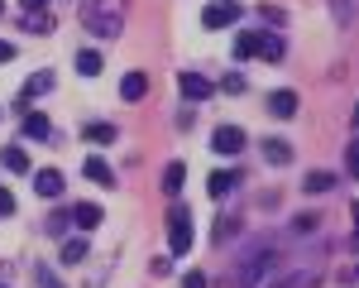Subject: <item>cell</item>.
Wrapping results in <instances>:
<instances>
[{
    "mask_svg": "<svg viewBox=\"0 0 359 288\" xmlns=\"http://www.w3.org/2000/svg\"><path fill=\"white\" fill-rule=\"evenodd\" d=\"M34 192H39L43 202L62 197V173H57V169H39V173H34Z\"/></svg>",
    "mask_w": 359,
    "mask_h": 288,
    "instance_id": "8992f818",
    "label": "cell"
},
{
    "mask_svg": "<svg viewBox=\"0 0 359 288\" xmlns=\"http://www.w3.org/2000/svg\"><path fill=\"white\" fill-rule=\"evenodd\" d=\"M72 226L96 230V226H101V207H96V202H82V207H72Z\"/></svg>",
    "mask_w": 359,
    "mask_h": 288,
    "instance_id": "7c38bea8",
    "label": "cell"
},
{
    "mask_svg": "<svg viewBox=\"0 0 359 288\" xmlns=\"http://www.w3.org/2000/svg\"><path fill=\"white\" fill-rule=\"evenodd\" d=\"M335 188V173H306L302 178V192H331Z\"/></svg>",
    "mask_w": 359,
    "mask_h": 288,
    "instance_id": "d6986e66",
    "label": "cell"
},
{
    "mask_svg": "<svg viewBox=\"0 0 359 288\" xmlns=\"http://www.w3.org/2000/svg\"><path fill=\"white\" fill-rule=\"evenodd\" d=\"M254 58L278 63V58H283V39H278V34H254Z\"/></svg>",
    "mask_w": 359,
    "mask_h": 288,
    "instance_id": "8fae6325",
    "label": "cell"
},
{
    "mask_svg": "<svg viewBox=\"0 0 359 288\" xmlns=\"http://www.w3.org/2000/svg\"><path fill=\"white\" fill-rule=\"evenodd\" d=\"M0 216H15V197H10L5 188H0Z\"/></svg>",
    "mask_w": 359,
    "mask_h": 288,
    "instance_id": "f546056e",
    "label": "cell"
},
{
    "mask_svg": "<svg viewBox=\"0 0 359 288\" xmlns=\"http://www.w3.org/2000/svg\"><path fill=\"white\" fill-rule=\"evenodd\" d=\"M269 111H273L278 120H292V115H297V91H273V96H269Z\"/></svg>",
    "mask_w": 359,
    "mask_h": 288,
    "instance_id": "9c48e42d",
    "label": "cell"
},
{
    "mask_svg": "<svg viewBox=\"0 0 359 288\" xmlns=\"http://www.w3.org/2000/svg\"><path fill=\"white\" fill-rule=\"evenodd\" d=\"M25 135H29V140H48V120H43L39 111H29L25 115Z\"/></svg>",
    "mask_w": 359,
    "mask_h": 288,
    "instance_id": "44dd1931",
    "label": "cell"
},
{
    "mask_svg": "<svg viewBox=\"0 0 359 288\" xmlns=\"http://www.w3.org/2000/svg\"><path fill=\"white\" fill-rule=\"evenodd\" d=\"M235 58H240V63L254 58V34H240V39H235Z\"/></svg>",
    "mask_w": 359,
    "mask_h": 288,
    "instance_id": "d4e9b609",
    "label": "cell"
},
{
    "mask_svg": "<svg viewBox=\"0 0 359 288\" xmlns=\"http://www.w3.org/2000/svg\"><path fill=\"white\" fill-rule=\"evenodd\" d=\"M82 135H86L91 144H115V125H111V120H91Z\"/></svg>",
    "mask_w": 359,
    "mask_h": 288,
    "instance_id": "9a60e30c",
    "label": "cell"
},
{
    "mask_svg": "<svg viewBox=\"0 0 359 288\" xmlns=\"http://www.w3.org/2000/svg\"><path fill=\"white\" fill-rule=\"evenodd\" d=\"M192 250V207L172 202L168 207V255H187Z\"/></svg>",
    "mask_w": 359,
    "mask_h": 288,
    "instance_id": "7a4b0ae2",
    "label": "cell"
},
{
    "mask_svg": "<svg viewBox=\"0 0 359 288\" xmlns=\"http://www.w3.org/2000/svg\"><path fill=\"white\" fill-rule=\"evenodd\" d=\"M0 164L10 173H29V154L20 149V144H10V149H0Z\"/></svg>",
    "mask_w": 359,
    "mask_h": 288,
    "instance_id": "5bb4252c",
    "label": "cell"
},
{
    "mask_svg": "<svg viewBox=\"0 0 359 288\" xmlns=\"http://www.w3.org/2000/svg\"><path fill=\"white\" fill-rule=\"evenodd\" d=\"M211 149L225 154V159H230V154H240V149H245V130H240V125H221V130L211 135Z\"/></svg>",
    "mask_w": 359,
    "mask_h": 288,
    "instance_id": "5b68a950",
    "label": "cell"
},
{
    "mask_svg": "<svg viewBox=\"0 0 359 288\" xmlns=\"http://www.w3.org/2000/svg\"><path fill=\"white\" fill-rule=\"evenodd\" d=\"M82 173L91 178V183H101V188H115V169L106 164V159H101V154H91V159L82 164Z\"/></svg>",
    "mask_w": 359,
    "mask_h": 288,
    "instance_id": "52a82bcc",
    "label": "cell"
},
{
    "mask_svg": "<svg viewBox=\"0 0 359 288\" xmlns=\"http://www.w3.org/2000/svg\"><path fill=\"white\" fill-rule=\"evenodd\" d=\"M350 120H355V125H359V106H355V115H350Z\"/></svg>",
    "mask_w": 359,
    "mask_h": 288,
    "instance_id": "e575fe53",
    "label": "cell"
},
{
    "mask_svg": "<svg viewBox=\"0 0 359 288\" xmlns=\"http://www.w3.org/2000/svg\"><path fill=\"white\" fill-rule=\"evenodd\" d=\"M0 5H5V0H0Z\"/></svg>",
    "mask_w": 359,
    "mask_h": 288,
    "instance_id": "d590c367",
    "label": "cell"
},
{
    "mask_svg": "<svg viewBox=\"0 0 359 288\" xmlns=\"http://www.w3.org/2000/svg\"><path fill=\"white\" fill-rule=\"evenodd\" d=\"M34 279H39V288H62V284H57V274H53V269H43V264H39Z\"/></svg>",
    "mask_w": 359,
    "mask_h": 288,
    "instance_id": "f1b7e54d",
    "label": "cell"
},
{
    "mask_svg": "<svg viewBox=\"0 0 359 288\" xmlns=\"http://www.w3.org/2000/svg\"><path fill=\"white\" fill-rule=\"evenodd\" d=\"M77 72H82V77H96V72H101V53H96V48H77Z\"/></svg>",
    "mask_w": 359,
    "mask_h": 288,
    "instance_id": "ac0fdd59",
    "label": "cell"
},
{
    "mask_svg": "<svg viewBox=\"0 0 359 288\" xmlns=\"http://www.w3.org/2000/svg\"><path fill=\"white\" fill-rule=\"evenodd\" d=\"M273 245H259V250H254V255L245 259V269H240V288H254L259 284V279H264V274H269V269H273Z\"/></svg>",
    "mask_w": 359,
    "mask_h": 288,
    "instance_id": "3957f363",
    "label": "cell"
},
{
    "mask_svg": "<svg viewBox=\"0 0 359 288\" xmlns=\"http://www.w3.org/2000/svg\"><path fill=\"white\" fill-rule=\"evenodd\" d=\"M182 96H187V101H206V96H211V91H216V82H206V77H196V72H182Z\"/></svg>",
    "mask_w": 359,
    "mask_h": 288,
    "instance_id": "ba28073f",
    "label": "cell"
},
{
    "mask_svg": "<svg viewBox=\"0 0 359 288\" xmlns=\"http://www.w3.org/2000/svg\"><path fill=\"white\" fill-rule=\"evenodd\" d=\"M235 226H240V216H221V226H216V240H230V235H235Z\"/></svg>",
    "mask_w": 359,
    "mask_h": 288,
    "instance_id": "4316f807",
    "label": "cell"
},
{
    "mask_svg": "<svg viewBox=\"0 0 359 288\" xmlns=\"http://www.w3.org/2000/svg\"><path fill=\"white\" fill-rule=\"evenodd\" d=\"M82 25L96 39H120V10H115V0H82Z\"/></svg>",
    "mask_w": 359,
    "mask_h": 288,
    "instance_id": "6da1fadb",
    "label": "cell"
},
{
    "mask_svg": "<svg viewBox=\"0 0 359 288\" xmlns=\"http://www.w3.org/2000/svg\"><path fill=\"white\" fill-rule=\"evenodd\" d=\"M182 288H206V274H187V279H182Z\"/></svg>",
    "mask_w": 359,
    "mask_h": 288,
    "instance_id": "4dcf8cb0",
    "label": "cell"
},
{
    "mask_svg": "<svg viewBox=\"0 0 359 288\" xmlns=\"http://www.w3.org/2000/svg\"><path fill=\"white\" fill-rule=\"evenodd\" d=\"M235 183H240V173H235V169H216L211 178H206L211 197H225V192H235Z\"/></svg>",
    "mask_w": 359,
    "mask_h": 288,
    "instance_id": "30bf717a",
    "label": "cell"
},
{
    "mask_svg": "<svg viewBox=\"0 0 359 288\" xmlns=\"http://www.w3.org/2000/svg\"><path fill=\"white\" fill-rule=\"evenodd\" d=\"M86 259V240H62V264H82Z\"/></svg>",
    "mask_w": 359,
    "mask_h": 288,
    "instance_id": "7402d4cb",
    "label": "cell"
},
{
    "mask_svg": "<svg viewBox=\"0 0 359 288\" xmlns=\"http://www.w3.org/2000/svg\"><path fill=\"white\" fill-rule=\"evenodd\" d=\"M67 221H72V211H57V216H53L43 230H48V235H62V230H67Z\"/></svg>",
    "mask_w": 359,
    "mask_h": 288,
    "instance_id": "484cf974",
    "label": "cell"
},
{
    "mask_svg": "<svg viewBox=\"0 0 359 288\" xmlns=\"http://www.w3.org/2000/svg\"><path fill=\"white\" fill-rule=\"evenodd\" d=\"M25 5H29V10H43V5H48V0H25Z\"/></svg>",
    "mask_w": 359,
    "mask_h": 288,
    "instance_id": "836d02e7",
    "label": "cell"
},
{
    "mask_svg": "<svg viewBox=\"0 0 359 288\" xmlns=\"http://www.w3.org/2000/svg\"><path fill=\"white\" fill-rule=\"evenodd\" d=\"M264 159H269V164H278V169H283V164H287V159H292V144H287V140H264Z\"/></svg>",
    "mask_w": 359,
    "mask_h": 288,
    "instance_id": "2e32d148",
    "label": "cell"
},
{
    "mask_svg": "<svg viewBox=\"0 0 359 288\" xmlns=\"http://www.w3.org/2000/svg\"><path fill=\"white\" fill-rule=\"evenodd\" d=\"M182 183H187V169H182V164H168V169H163V192H168V197H177Z\"/></svg>",
    "mask_w": 359,
    "mask_h": 288,
    "instance_id": "e0dca14e",
    "label": "cell"
},
{
    "mask_svg": "<svg viewBox=\"0 0 359 288\" xmlns=\"http://www.w3.org/2000/svg\"><path fill=\"white\" fill-rule=\"evenodd\" d=\"M321 226V221H316V211H302V216H292V230H297V235H306V230H316Z\"/></svg>",
    "mask_w": 359,
    "mask_h": 288,
    "instance_id": "603a6c76",
    "label": "cell"
},
{
    "mask_svg": "<svg viewBox=\"0 0 359 288\" xmlns=\"http://www.w3.org/2000/svg\"><path fill=\"white\" fill-rule=\"evenodd\" d=\"M221 91H230V96H240V91H245V77H240V72H230V77L221 82Z\"/></svg>",
    "mask_w": 359,
    "mask_h": 288,
    "instance_id": "83f0119b",
    "label": "cell"
},
{
    "mask_svg": "<svg viewBox=\"0 0 359 288\" xmlns=\"http://www.w3.org/2000/svg\"><path fill=\"white\" fill-rule=\"evenodd\" d=\"M350 216H355V240H359V202H350Z\"/></svg>",
    "mask_w": 359,
    "mask_h": 288,
    "instance_id": "d6a6232c",
    "label": "cell"
},
{
    "mask_svg": "<svg viewBox=\"0 0 359 288\" xmlns=\"http://www.w3.org/2000/svg\"><path fill=\"white\" fill-rule=\"evenodd\" d=\"M235 20H240V5L235 0H216V5L201 10V25L206 29H225V25H235Z\"/></svg>",
    "mask_w": 359,
    "mask_h": 288,
    "instance_id": "277c9868",
    "label": "cell"
},
{
    "mask_svg": "<svg viewBox=\"0 0 359 288\" xmlns=\"http://www.w3.org/2000/svg\"><path fill=\"white\" fill-rule=\"evenodd\" d=\"M345 169H350V178H359V140L345 144Z\"/></svg>",
    "mask_w": 359,
    "mask_h": 288,
    "instance_id": "cb8c5ba5",
    "label": "cell"
},
{
    "mask_svg": "<svg viewBox=\"0 0 359 288\" xmlns=\"http://www.w3.org/2000/svg\"><path fill=\"white\" fill-rule=\"evenodd\" d=\"M15 58V44H0V63H10Z\"/></svg>",
    "mask_w": 359,
    "mask_h": 288,
    "instance_id": "1f68e13d",
    "label": "cell"
},
{
    "mask_svg": "<svg viewBox=\"0 0 359 288\" xmlns=\"http://www.w3.org/2000/svg\"><path fill=\"white\" fill-rule=\"evenodd\" d=\"M48 86H53V77H48V72H34V77L25 82V96H20V101H34V96H43Z\"/></svg>",
    "mask_w": 359,
    "mask_h": 288,
    "instance_id": "ffe728a7",
    "label": "cell"
},
{
    "mask_svg": "<svg viewBox=\"0 0 359 288\" xmlns=\"http://www.w3.org/2000/svg\"><path fill=\"white\" fill-rule=\"evenodd\" d=\"M144 91H149V77H144V72H125V82H120V96H125V101H139Z\"/></svg>",
    "mask_w": 359,
    "mask_h": 288,
    "instance_id": "4fadbf2b",
    "label": "cell"
}]
</instances>
